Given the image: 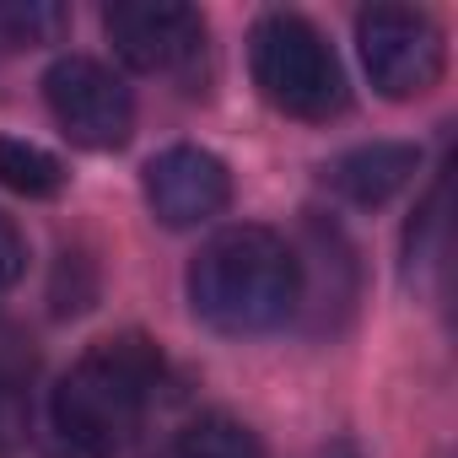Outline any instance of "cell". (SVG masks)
Masks as SVG:
<instances>
[{
  "label": "cell",
  "instance_id": "cell-13",
  "mask_svg": "<svg viewBox=\"0 0 458 458\" xmlns=\"http://www.w3.org/2000/svg\"><path fill=\"white\" fill-rule=\"evenodd\" d=\"M22 270H28V243L17 233V221L0 210V292H12L22 281Z\"/></svg>",
  "mask_w": 458,
  "mask_h": 458
},
{
  "label": "cell",
  "instance_id": "cell-7",
  "mask_svg": "<svg viewBox=\"0 0 458 458\" xmlns=\"http://www.w3.org/2000/svg\"><path fill=\"white\" fill-rule=\"evenodd\" d=\"M233 199V173L221 157L199 146H167L162 157L146 162V205L162 226H199L226 210Z\"/></svg>",
  "mask_w": 458,
  "mask_h": 458
},
{
  "label": "cell",
  "instance_id": "cell-9",
  "mask_svg": "<svg viewBox=\"0 0 458 458\" xmlns=\"http://www.w3.org/2000/svg\"><path fill=\"white\" fill-rule=\"evenodd\" d=\"M65 6L55 0H0V55H22L65 33Z\"/></svg>",
  "mask_w": 458,
  "mask_h": 458
},
{
  "label": "cell",
  "instance_id": "cell-3",
  "mask_svg": "<svg viewBox=\"0 0 458 458\" xmlns=\"http://www.w3.org/2000/svg\"><path fill=\"white\" fill-rule=\"evenodd\" d=\"M254 87L292 119H335L345 108V71L324 33L302 17H265L249 38Z\"/></svg>",
  "mask_w": 458,
  "mask_h": 458
},
{
  "label": "cell",
  "instance_id": "cell-14",
  "mask_svg": "<svg viewBox=\"0 0 458 458\" xmlns=\"http://www.w3.org/2000/svg\"><path fill=\"white\" fill-rule=\"evenodd\" d=\"M437 216H442V189H437V194H431V205L420 210V226H431ZM404 254H410V265H415V259L426 254V243H420V238H404Z\"/></svg>",
  "mask_w": 458,
  "mask_h": 458
},
{
  "label": "cell",
  "instance_id": "cell-5",
  "mask_svg": "<svg viewBox=\"0 0 458 458\" xmlns=\"http://www.w3.org/2000/svg\"><path fill=\"white\" fill-rule=\"evenodd\" d=\"M44 98H49L55 124L76 146H87V151H119L130 140V130H135V98H130V87L108 65H98L87 55L55 60L49 76H44Z\"/></svg>",
  "mask_w": 458,
  "mask_h": 458
},
{
  "label": "cell",
  "instance_id": "cell-4",
  "mask_svg": "<svg viewBox=\"0 0 458 458\" xmlns=\"http://www.w3.org/2000/svg\"><path fill=\"white\" fill-rule=\"evenodd\" d=\"M356 44L372 87L394 103L420 98L442 76V33L426 12L410 6H372L356 17Z\"/></svg>",
  "mask_w": 458,
  "mask_h": 458
},
{
  "label": "cell",
  "instance_id": "cell-8",
  "mask_svg": "<svg viewBox=\"0 0 458 458\" xmlns=\"http://www.w3.org/2000/svg\"><path fill=\"white\" fill-rule=\"evenodd\" d=\"M420 167V151L404 146V140H372V146H356L345 151L335 167H329V189L351 205H383L394 199Z\"/></svg>",
  "mask_w": 458,
  "mask_h": 458
},
{
  "label": "cell",
  "instance_id": "cell-2",
  "mask_svg": "<svg viewBox=\"0 0 458 458\" xmlns=\"http://www.w3.org/2000/svg\"><path fill=\"white\" fill-rule=\"evenodd\" d=\"M162 383V356L140 335L98 340L55 388V431L71 458H119Z\"/></svg>",
  "mask_w": 458,
  "mask_h": 458
},
{
  "label": "cell",
  "instance_id": "cell-11",
  "mask_svg": "<svg viewBox=\"0 0 458 458\" xmlns=\"http://www.w3.org/2000/svg\"><path fill=\"white\" fill-rule=\"evenodd\" d=\"M173 458H265V447H259V437H254L243 420L205 415V420H194V426L178 437Z\"/></svg>",
  "mask_w": 458,
  "mask_h": 458
},
{
  "label": "cell",
  "instance_id": "cell-1",
  "mask_svg": "<svg viewBox=\"0 0 458 458\" xmlns=\"http://www.w3.org/2000/svg\"><path fill=\"white\" fill-rule=\"evenodd\" d=\"M302 302V259L270 226H226L189 265V308L221 335H270Z\"/></svg>",
  "mask_w": 458,
  "mask_h": 458
},
{
  "label": "cell",
  "instance_id": "cell-12",
  "mask_svg": "<svg viewBox=\"0 0 458 458\" xmlns=\"http://www.w3.org/2000/svg\"><path fill=\"white\" fill-rule=\"evenodd\" d=\"M22 442H28V426H22V394H17V383L0 377V458H22Z\"/></svg>",
  "mask_w": 458,
  "mask_h": 458
},
{
  "label": "cell",
  "instance_id": "cell-6",
  "mask_svg": "<svg viewBox=\"0 0 458 458\" xmlns=\"http://www.w3.org/2000/svg\"><path fill=\"white\" fill-rule=\"evenodd\" d=\"M103 28L119 60L151 76H173L205 55V17L194 6H173V0H119L108 6Z\"/></svg>",
  "mask_w": 458,
  "mask_h": 458
},
{
  "label": "cell",
  "instance_id": "cell-10",
  "mask_svg": "<svg viewBox=\"0 0 458 458\" xmlns=\"http://www.w3.org/2000/svg\"><path fill=\"white\" fill-rule=\"evenodd\" d=\"M0 183H6L12 194H28V199H49V194H60L65 167L44 146L6 135V140H0Z\"/></svg>",
  "mask_w": 458,
  "mask_h": 458
}]
</instances>
